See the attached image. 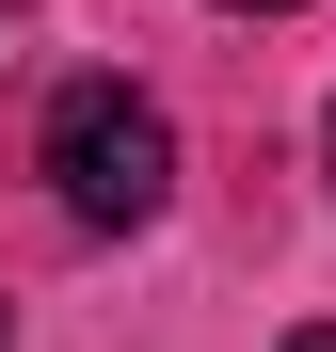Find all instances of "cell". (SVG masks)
I'll return each mask as SVG.
<instances>
[{
    "instance_id": "6da1fadb",
    "label": "cell",
    "mask_w": 336,
    "mask_h": 352,
    "mask_svg": "<svg viewBox=\"0 0 336 352\" xmlns=\"http://www.w3.org/2000/svg\"><path fill=\"white\" fill-rule=\"evenodd\" d=\"M32 160H48V192H65V224H96V241L160 224V192H177V129H160V96H128V80H65Z\"/></svg>"
},
{
    "instance_id": "7a4b0ae2",
    "label": "cell",
    "mask_w": 336,
    "mask_h": 352,
    "mask_svg": "<svg viewBox=\"0 0 336 352\" xmlns=\"http://www.w3.org/2000/svg\"><path fill=\"white\" fill-rule=\"evenodd\" d=\"M224 16H304V0H224Z\"/></svg>"
},
{
    "instance_id": "3957f363",
    "label": "cell",
    "mask_w": 336,
    "mask_h": 352,
    "mask_svg": "<svg viewBox=\"0 0 336 352\" xmlns=\"http://www.w3.org/2000/svg\"><path fill=\"white\" fill-rule=\"evenodd\" d=\"M289 352H336V320H304V336H289Z\"/></svg>"
},
{
    "instance_id": "277c9868",
    "label": "cell",
    "mask_w": 336,
    "mask_h": 352,
    "mask_svg": "<svg viewBox=\"0 0 336 352\" xmlns=\"http://www.w3.org/2000/svg\"><path fill=\"white\" fill-rule=\"evenodd\" d=\"M320 176H336V112H320Z\"/></svg>"
}]
</instances>
